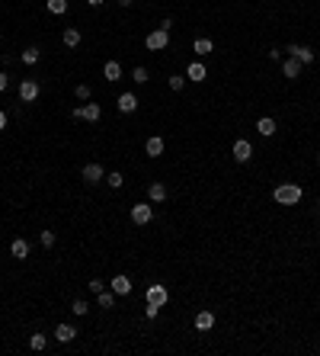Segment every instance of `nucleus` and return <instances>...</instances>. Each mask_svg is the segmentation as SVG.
Here are the masks:
<instances>
[{"label": "nucleus", "instance_id": "obj_19", "mask_svg": "<svg viewBox=\"0 0 320 356\" xmlns=\"http://www.w3.org/2000/svg\"><path fill=\"white\" fill-rule=\"evenodd\" d=\"M55 337H58V343H70L77 337V330L70 327V324H58V330H55Z\"/></svg>", "mask_w": 320, "mask_h": 356}, {"label": "nucleus", "instance_id": "obj_14", "mask_svg": "<svg viewBox=\"0 0 320 356\" xmlns=\"http://www.w3.org/2000/svg\"><path fill=\"white\" fill-rule=\"evenodd\" d=\"M103 77L109 80V84H115V80L122 77V64H118V61H106L103 64Z\"/></svg>", "mask_w": 320, "mask_h": 356}, {"label": "nucleus", "instance_id": "obj_39", "mask_svg": "<svg viewBox=\"0 0 320 356\" xmlns=\"http://www.w3.org/2000/svg\"><path fill=\"white\" fill-rule=\"evenodd\" d=\"M317 215H320V199H317Z\"/></svg>", "mask_w": 320, "mask_h": 356}, {"label": "nucleus", "instance_id": "obj_29", "mask_svg": "<svg viewBox=\"0 0 320 356\" xmlns=\"http://www.w3.org/2000/svg\"><path fill=\"white\" fill-rule=\"evenodd\" d=\"M186 87V77L183 74H170V90H183Z\"/></svg>", "mask_w": 320, "mask_h": 356}, {"label": "nucleus", "instance_id": "obj_9", "mask_svg": "<svg viewBox=\"0 0 320 356\" xmlns=\"http://www.w3.org/2000/svg\"><path fill=\"white\" fill-rule=\"evenodd\" d=\"M109 289H112L115 295H128V292H132V279H128L125 273H118V276L109 279Z\"/></svg>", "mask_w": 320, "mask_h": 356}, {"label": "nucleus", "instance_id": "obj_25", "mask_svg": "<svg viewBox=\"0 0 320 356\" xmlns=\"http://www.w3.org/2000/svg\"><path fill=\"white\" fill-rule=\"evenodd\" d=\"M48 10L55 16H61V13H67V0H48Z\"/></svg>", "mask_w": 320, "mask_h": 356}, {"label": "nucleus", "instance_id": "obj_2", "mask_svg": "<svg viewBox=\"0 0 320 356\" xmlns=\"http://www.w3.org/2000/svg\"><path fill=\"white\" fill-rule=\"evenodd\" d=\"M144 45H147V52H163L170 45V32L167 29H154L147 39H144Z\"/></svg>", "mask_w": 320, "mask_h": 356}, {"label": "nucleus", "instance_id": "obj_15", "mask_svg": "<svg viewBox=\"0 0 320 356\" xmlns=\"http://www.w3.org/2000/svg\"><path fill=\"white\" fill-rule=\"evenodd\" d=\"M138 109V97L135 93H122L118 97V113H135Z\"/></svg>", "mask_w": 320, "mask_h": 356}, {"label": "nucleus", "instance_id": "obj_24", "mask_svg": "<svg viewBox=\"0 0 320 356\" xmlns=\"http://www.w3.org/2000/svg\"><path fill=\"white\" fill-rule=\"evenodd\" d=\"M29 347H32L35 353H42L45 347H48V340H45V334H32V337H29Z\"/></svg>", "mask_w": 320, "mask_h": 356}, {"label": "nucleus", "instance_id": "obj_18", "mask_svg": "<svg viewBox=\"0 0 320 356\" xmlns=\"http://www.w3.org/2000/svg\"><path fill=\"white\" fill-rule=\"evenodd\" d=\"M10 254H13L16 260H26V257H29V244L22 241V237H16V241L10 244Z\"/></svg>", "mask_w": 320, "mask_h": 356}, {"label": "nucleus", "instance_id": "obj_34", "mask_svg": "<svg viewBox=\"0 0 320 356\" xmlns=\"http://www.w3.org/2000/svg\"><path fill=\"white\" fill-rule=\"evenodd\" d=\"M144 315H147V318H157V315H160V308H157V305H151V302H147V308H144Z\"/></svg>", "mask_w": 320, "mask_h": 356}, {"label": "nucleus", "instance_id": "obj_4", "mask_svg": "<svg viewBox=\"0 0 320 356\" xmlns=\"http://www.w3.org/2000/svg\"><path fill=\"white\" fill-rule=\"evenodd\" d=\"M167 299H170L167 286H160V282H154V286H147V302H151V305L163 308V305H167Z\"/></svg>", "mask_w": 320, "mask_h": 356}, {"label": "nucleus", "instance_id": "obj_30", "mask_svg": "<svg viewBox=\"0 0 320 356\" xmlns=\"http://www.w3.org/2000/svg\"><path fill=\"white\" fill-rule=\"evenodd\" d=\"M74 97L87 103V100H90V87H87V84H77V87H74Z\"/></svg>", "mask_w": 320, "mask_h": 356}, {"label": "nucleus", "instance_id": "obj_16", "mask_svg": "<svg viewBox=\"0 0 320 356\" xmlns=\"http://www.w3.org/2000/svg\"><path fill=\"white\" fill-rule=\"evenodd\" d=\"M144 151H147V158H160V154H163V138H160V135H154V138H147V145H144Z\"/></svg>", "mask_w": 320, "mask_h": 356}, {"label": "nucleus", "instance_id": "obj_40", "mask_svg": "<svg viewBox=\"0 0 320 356\" xmlns=\"http://www.w3.org/2000/svg\"><path fill=\"white\" fill-rule=\"evenodd\" d=\"M317 161H320V154H317Z\"/></svg>", "mask_w": 320, "mask_h": 356}, {"label": "nucleus", "instance_id": "obj_21", "mask_svg": "<svg viewBox=\"0 0 320 356\" xmlns=\"http://www.w3.org/2000/svg\"><path fill=\"white\" fill-rule=\"evenodd\" d=\"M211 49H215V45H211V39H195V42H192V52H195V55H211Z\"/></svg>", "mask_w": 320, "mask_h": 356}, {"label": "nucleus", "instance_id": "obj_27", "mask_svg": "<svg viewBox=\"0 0 320 356\" xmlns=\"http://www.w3.org/2000/svg\"><path fill=\"white\" fill-rule=\"evenodd\" d=\"M70 312H74V315H77V318H84V315H87V312H90V308H87V302H84V299H77V302H74V305H70Z\"/></svg>", "mask_w": 320, "mask_h": 356}, {"label": "nucleus", "instance_id": "obj_35", "mask_svg": "<svg viewBox=\"0 0 320 356\" xmlns=\"http://www.w3.org/2000/svg\"><path fill=\"white\" fill-rule=\"evenodd\" d=\"M7 84H10V77H7V71H0V93L7 90Z\"/></svg>", "mask_w": 320, "mask_h": 356}, {"label": "nucleus", "instance_id": "obj_10", "mask_svg": "<svg viewBox=\"0 0 320 356\" xmlns=\"http://www.w3.org/2000/svg\"><path fill=\"white\" fill-rule=\"evenodd\" d=\"M100 180H106V170H103V164H87L84 167V183H100Z\"/></svg>", "mask_w": 320, "mask_h": 356}, {"label": "nucleus", "instance_id": "obj_36", "mask_svg": "<svg viewBox=\"0 0 320 356\" xmlns=\"http://www.w3.org/2000/svg\"><path fill=\"white\" fill-rule=\"evenodd\" d=\"M4 128H7V113L0 109V132H4Z\"/></svg>", "mask_w": 320, "mask_h": 356}, {"label": "nucleus", "instance_id": "obj_31", "mask_svg": "<svg viewBox=\"0 0 320 356\" xmlns=\"http://www.w3.org/2000/svg\"><path fill=\"white\" fill-rule=\"evenodd\" d=\"M39 241H42V247H55V231H42Z\"/></svg>", "mask_w": 320, "mask_h": 356}, {"label": "nucleus", "instance_id": "obj_3", "mask_svg": "<svg viewBox=\"0 0 320 356\" xmlns=\"http://www.w3.org/2000/svg\"><path fill=\"white\" fill-rule=\"evenodd\" d=\"M100 116H103V109L96 103H84L74 109V119H84V122H100Z\"/></svg>", "mask_w": 320, "mask_h": 356}, {"label": "nucleus", "instance_id": "obj_13", "mask_svg": "<svg viewBox=\"0 0 320 356\" xmlns=\"http://www.w3.org/2000/svg\"><path fill=\"white\" fill-rule=\"evenodd\" d=\"M186 77H189V80H195V84H202V80L208 77V71H205L202 61H195V64H189V68H186Z\"/></svg>", "mask_w": 320, "mask_h": 356}, {"label": "nucleus", "instance_id": "obj_1", "mask_svg": "<svg viewBox=\"0 0 320 356\" xmlns=\"http://www.w3.org/2000/svg\"><path fill=\"white\" fill-rule=\"evenodd\" d=\"M272 196H276L279 206H298L304 193H301V186H294V183H282V186H276V193H272Z\"/></svg>", "mask_w": 320, "mask_h": 356}, {"label": "nucleus", "instance_id": "obj_26", "mask_svg": "<svg viewBox=\"0 0 320 356\" xmlns=\"http://www.w3.org/2000/svg\"><path fill=\"white\" fill-rule=\"evenodd\" d=\"M19 58H22V64H35V61H39V49H26Z\"/></svg>", "mask_w": 320, "mask_h": 356}, {"label": "nucleus", "instance_id": "obj_8", "mask_svg": "<svg viewBox=\"0 0 320 356\" xmlns=\"http://www.w3.org/2000/svg\"><path fill=\"white\" fill-rule=\"evenodd\" d=\"M39 84H35V80H22V84H19V100L22 103H35V100H39Z\"/></svg>", "mask_w": 320, "mask_h": 356}, {"label": "nucleus", "instance_id": "obj_17", "mask_svg": "<svg viewBox=\"0 0 320 356\" xmlns=\"http://www.w3.org/2000/svg\"><path fill=\"white\" fill-rule=\"evenodd\" d=\"M256 132L263 135V138H269V135H276V119H269V116H263L256 122Z\"/></svg>", "mask_w": 320, "mask_h": 356}, {"label": "nucleus", "instance_id": "obj_23", "mask_svg": "<svg viewBox=\"0 0 320 356\" xmlns=\"http://www.w3.org/2000/svg\"><path fill=\"white\" fill-rule=\"evenodd\" d=\"M96 299H100V305H103V308H115V292H112V289H109V292H106V289H103V292H96Z\"/></svg>", "mask_w": 320, "mask_h": 356}, {"label": "nucleus", "instance_id": "obj_38", "mask_svg": "<svg viewBox=\"0 0 320 356\" xmlns=\"http://www.w3.org/2000/svg\"><path fill=\"white\" fill-rule=\"evenodd\" d=\"M87 4H90V7H100V4H103V0H87Z\"/></svg>", "mask_w": 320, "mask_h": 356}, {"label": "nucleus", "instance_id": "obj_37", "mask_svg": "<svg viewBox=\"0 0 320 356\" xmlns=\"http://www.w3.org/2000/svg\"><path fill=\"white\" fill-rule=\"evenodd\" d=\"M135 4V0H118V7H132Z\"/></svg>", "mask_w": 320, "mask_h": 356}, {"label": "nucleus", "instance_id": "obj_6", "mask_svg": "<svg viewBox=\"0 0 320 356\" xmlns=\"http://www.w3.org/2000/svg\"><path fill=\"white\" fill-rule=\"evenodd\" d=\"M250 158H253V145H250L247 138H237V141H234V161H237V164H247Z\"/></svg>", "mask_w": 320, "mask_h": 356}, {"label": "nucleus", "instance_id": "obj_22", "mask_svg": "<svg viewBox=\"0 0 320 356\" xmlns=\"http://www.w3.org/2000/svg\"><path fill=\"white\" fill-rule=\"evenodd\" d=\"M64 45L67 49H77L80 45V29H64Z\"/></svg>", "mask_w": 320, "mask_h": 356}, {"label": "nucleus", "instance_id": "obj_32", "mask_svg": "<svg viewBox=\"0 0 320 356\" xmlns=\"http://www.w3.org/2000/svg\"><path fill=\"white\" fill-rule=\"evenodd\" d=\"M135 84H147V68H135Z\"/></svg>", "mask_w": 320, "mask_h": 356}, {"label": "nucleus", "instance_id": "obj_28", "mask_svg": "<svg viewBox=\"0 0 320 356\" xmlns=\"http://www.w3.org/2000/svg\"><path fill=\"white\" fill-rule=\"evenodd\" d=\"M106 180H109V186H112V189H118V186H122V183H125V176H122V173H118V170H112L109 176H106Z\"/></svg>", "mask_w": 320, "mask_h": 356}, {"label": "nucleus", "instance_id": "obj_12", "mask_svg": "<svg viewBox=\"0 0 320 356\" xmlns=\"http://www.w3.org/2000/svg\"><path fill=\"white\" fill-rule=\"evenodd\" d=\"M211 327H215V312L205 308V312L195 315V330H211Z\"/></svg>", "mask_w": 320, "mask_h": 356}, {"label": "nucleus", "instance_id": "obj_5", "mask_svg": "<svg viewBox=\"0 0 320 356\" xmlns=\"http://www.w3.org/2000/svg\"><path fill=\"white\" fill-rule=\"evenodd\" d=\"M285 52H288L291 58H298L301 64H314V58H317V55H314V49H307V45H294V42L288 45Z\"/></svg>", "mask_w": 320, "mask_h": 356}, {"label": "nucleus", "instance_id": "obj_11", "mask_svg": "<svg viewBox=\"0 0 320 356\" xmlns=\"http://www.w3.org/2000/svg\"><path fill=\"white\" fill-rule=\"evenodd\" d=\"M301 68H304V64L298 61V58H291V55H288V58H285V64H282V74H285L288 80H298V77H301Z\"/></svg>", "mask_w": 320, "mask_h": 356}, {"label": "nucleus", "instance_id": "obj_7", "mask_svg": "<svg viewBox=\"0 0 320 356\" xmlns=\"http://www.w3.org/2000/svg\"><path fill=\"white\" fill-rule=\"evenodd\" d=\"M151 218H154V209H151L147 203L132 206V221H135V225H151Z\"/></svg>", "mask_w": 320, "mask_h": 356}, {"label": "nucleus", "instance_id": "obj_33", "mask_svg": "<svg viewBox=\"0 0 320 356\" xmlns=\"http://www.w3.org/2000/svg\"><path fill=\"white\" fill-rule=\"evenodd\" d=\"M103 289H106L103 279H90V292H103Z\"/></svg>", "mask_w": 320, "mask_h": 356}, {"label": "nucleus", "instance_id": "obj_20", "mask_svg": "<svg viewBox=\"0 0 320 356\" xmlns=\"http://www.w3.org/2000/svg\"><path fill=\"white\" fill-rule=\"evenodd\" d=\"M147 196H151V203H163V199H167V186H163V183H151L147 186Z\"/></svg>", "mask_w": 320, "mask_h": 356}]
</instances>
